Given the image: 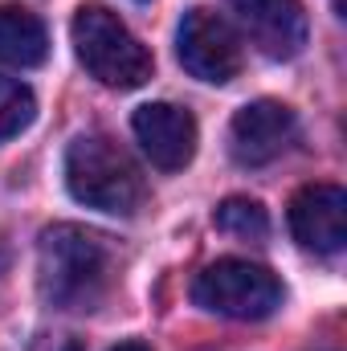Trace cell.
Here are the masks:
<instances>
[{
	"mask_svg": "<svg viewBox=\"0 0 347 351\" xmlns=\"http://www.w3.org/2000/svg\"><path fill=\"white\" fill-rule=\"evenodd\" d=\"M37 282L49 306L94 311L110 286V250L82 225H49L37 241Z\"/></svg>",
	"mask_w": 347,
	"mask_h": 351,
	"instance_id": "cell-1",
	"label": "cell"
},
{
	"mask_svg": "<svg viewBox=\"0 0 347 351\" xmlns=\"http://www.w3.org/2000/svg\"><path fill=\"white\" fill-rule=\"evenodd\" d=\"M66 184L74 200L110 217H135L147 200V184L135 160L106 135H82L66 152Z\"/></svg>",
	"mask_w": 347,
	"mask_h": 351,
	"instance_id": "cell-2",
	"label": "cell"
},
{
	"mask_svg": "<svg viewBox=\"0 0 347 351\" xmlns=\"http://www.w3.org/2000/svg\"><path fill=\"white\" fill-rule=\"evenodd\" d=\"M74 53L86 66L90 78L110 90H135L152 78V53L147 45L119 21V12L102 4H82L70 25Z\"/></svg>",
	"mask_w": 347,
	"mask_h": 351,
	"instance_id": "cell-3",
	"label": "cell"
},
{
	"mask_svg": "<svg viewBox=\"0 0 347 351\" xmlns=\"http://www.w3.org/2000/svg\"><path fill=\"white\" fill-rule=\"evenodd\" d=\"M192 302L225 319H265L282 306V282L258 262L221 258L204 265L192 282Z\"/></svg>",
	"mask_w": 347,
	"mask_h": 351,
	"instance_id": "cell-4",
	"label": "cell"
},
{
	"mask_svg": "<svg viewBox=\"0 0 347 351\" xmlns=\"http://www.w3.org/2000/svg\"><path fill=\"white\" fill-rule=\"evenodd\" d=\"M176 53L184 70L200 82L225 86L241 74V37L213 8H188L176 33Z\"/></svg>",
	"mask_w": 347,
	"mask_h": 351,
	"instance_id": "cell-5",
	"label": "cell"
},
{
	"mask_svg": "<svg viewBox=\"0 0 347 351\" xmlns=\"http://www.w3.org/2000/svg\"><path fill=\"white\" fill-rule=\"evenodd\" d=\"M298 135V119L286 102L274 98H258L250 106H241L229 123V152L237 164L246 168H261L274 164Z\"/></svg>",
	"mask_w": 347,
	"mask_h": 351,
	"instance_id": "cell-6",
	"label": "cell"
},
{
	"mask_svg": "<svg viewBox=\"0 0 347 351\" xmlns=\"http://www.w3.org/2000/svg\"><path fill=\"white\" fill-rule=\"evenodd\" d=\"M131 131L143 147V156L160 172H180L196 156V119L172 102H147L131 114Z\"/></svg>",
	"mask_w": 347,
	"mask_h": 351,
	"instance_id": "cell-7",
	"label": "cell"
},
{
	"mask_svg": "<svg viewBox=\"0 0 347 351\" xmlns=\"http://www.w3.org/2000/svg\"><path fill=\"white\" fill-rule=\"evenodd\" d=\"M290 233L302 250L339 254L347 241V192L339 184H307L290 200Z\"/></svg>",
	"mask_w": 347,
	"mask_h": 351,
	"instance_id": "cell-8",
	"label": "cell"
},
{
	"mask_svg": "<svg viewBox=\"0 0 347 351\" xmlns=\"http://www.w3.org/2000/svg\"><path fill=\"white\" fill-rule=\"evenodd\" d=\"M241 29L265 58L286 62L307 45V8L302 0H229Z\"/></svg>",
	"mask_w": 347,
	"mask_h": 351,
	"instance_id": "cell-9",
	"label": "cell"
},
{
	"mask_svg": "<svg viewBox=\"0 0 347 351\" xmlns=\"http://www.w3.org/2000/svg\"><path fill=\"white\" fill-rule=\"evenodd\" d=\"M45 53H49L45 21L33 8L0 4V62L16 66V70H29V66H41Z\"/></svg>",
	"mask_w": 347,
	"mask_h": 351,
	"instance_id": "cell-10",
	"label": "cell"
},
{
	"mask_svg": "<svg viewBox=\"0 0 347 351\" xmlns=\"http://www.w3.org/2000/svg\"><path fill=\"white\" fill-rule=\"evenodd\" d=\"M213 221H217L221 233H229V237H237V241H265V233H270L265 208H261L258 200H250V196H229V200H221Z\"/></svg>",
	"mask_w": 347,
	"mask_h": 351,
	"instance_id": "cell-11",
	"label": "cell"
},
{
	"mask_svg": "<svg viewBox=\"0 0 347 351\" xmlns=\"http://www.w3.org/2000/svg\"><path fill=\"white\" fill-rule=\"evenodd\" d=\"M37 114V102H33V90L21 86L16 78H0V143L21 135Z\"/></svg>",
	"mask_w": 347,
	"mask_h": 351,
	"instance_id": "cell-12",
	"label": "cell"
},
{
	"mask_svg": "<svg viewBox=\"0 0 347 351\" xmlns=\"http://www.w3.org/2000/svg\"><path fill=\"white\" fill-rule=\"evenodd\" d=\"M110 351H152V348H147V343H135V339H131V343H119V348H110Z\"/></svg>",
	"mask_w": 347,
	"mask_h": 351,
	"instance_id": "cell-13",
	"label": "cell"
}]
</instances>
